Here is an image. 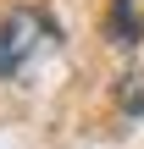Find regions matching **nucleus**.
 Instances as JSON below:
<instances>
[{"label": "nucleus", "instance_id": "3", "mask_svg": "<svg viewBox=\"0 0 144 149\" xmlns=\"http://www.w3.org/2000/svg\"><path fill=\"white\" fill-rule=\"evenodd\" d=\"M122 105H128V111H144V83H139V88H133V83L122 88Z\"/></svg>", "mask_w": 144, "mask_h": 149}, {"label": "nucleus", "instance_id": "1", "mask_svg": "<svg viewBox=\"0 0 144 149\" xmlns=\"http://www.w3.org/2000/svg\"><path fill=\"white\" fill-rule=\"evenodd\" d=\"M44 33H50V22L39 11H11L0 22V77H17L28 66V55L44 44Z\"/></svg>", "mask_w": 144, "mask_h": 149}, {"label": "nucleus", "instance_id": "2", "mask_svg": "<svg viewBox=\"0 0 144 149\" xmlns=\"http://www.w3.org/2000/svg\"><path fill=\"white\" fill-rule=\"evenodd\" d=\"M144 28V0H117V11H111V39L117 44H133Z\"/></svg>", "mask_w": 144, "mask_h": 149}]
</instances>
